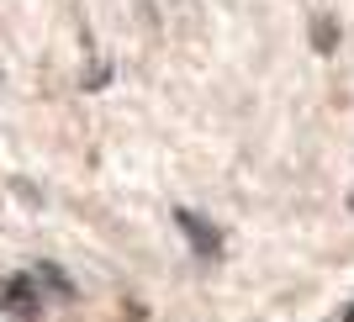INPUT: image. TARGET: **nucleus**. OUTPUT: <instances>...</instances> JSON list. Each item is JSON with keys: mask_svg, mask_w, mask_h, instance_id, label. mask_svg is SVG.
Returning a JSON list of instances; mask_svg holds the SVG:
<instances>
[{"mask_svg": "<svg viewBox=\"0 0 354 322\" xmlns=\"http://www.w3.org/2000/svg\"><path fill=\"white\" fill-rule=\"evenodd\" d=\"M312 43H317V48L328 53V48H333V21H317V32H312Z\"/></svg>", "mask_w": 354, "mask_h": 322, "instance_id": "nucleus-3", "label": "nucleus"}, {"mask_svg": "<svg viewBox=\"0 0 354 322\" xmlns=\"http://www.w3.org/2000/svg\"><path fill=\"white\" fill-rule=\"evenodd\" d=\"M175 222H180V233H185V243L196 249V259H217V254H222V233L212 227L207 217H196V211H185V206H180Z\"/></svg>", "mask_w": 354, "mask_h": 322, "instance_id": "nucleus-2", "label": "nucleus"}, {"mask_svg": "<svg viewBox=\"0 0 354 322\" xmlns=\"http://www.w3.org/2000/svg\"><path fill=\"white\" fill-rule=\"evenodd\" d=\"M74 285L59 275V264H32V269H16V275L0 280V312L16 322L43 317L53 301H69Z\"/></svg>", "mask_w": 354, "mask_h": 322, "instance_id": "nucleus-1", "label": "nucleus"}]
</instances>
